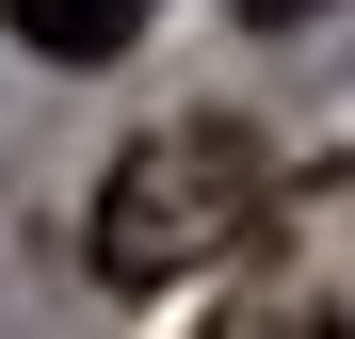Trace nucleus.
I'll list each match as a JSON object with an SVG mask.
<instances>
[{
	"instance_id": "1",
	"label": "nucleus",
	"mask_w": 355,
	"mask_h": 339,
	"mask_svg": "<svg viewBox=\"0 0 355 339\" xmlns=\"http://www.w3.org/2000/svg\"><path fill=\"white\" fill-rule=\"evenodd\" d=\"M259 194H275V162L226 130V113L210 130H146L97 178V275L113 291H178V275H210V259L259 243Z\"/></svg>"
},
{
	"instance_id": "2",
	"label": "nucleus",
	"mask_w": 355,
	"mask_h": 339,
	"mask_svg": "<svg viewBox=\"0 0 355 339\" xmlns=\"http://www.w3.org/2000/svg\"><path fill=\"white\" fill-rule=\"evenodd\" d=\"M243 259H259V291H275L291 339H355V162L259 194V243H243Z\"/></svg>"
},
{
	"instance_id": "3",
	"label": "nucleus",
	"mask_w": 355,
	"mask_h": 339,
	"mask_svg": "<svg viewBox=\"0 0 355 339\" xmlns=\"http://www.w3.org/2000/svg\"><path fill=\"white\" fill-rule=\"evenodd\" d=\"M146 17H162V0H0V33H17L33 65H113Z\"/></svg>"
},
{
	"instance_id": "4",
	"label": "nucleus",
	"mask_w": 355,
	"mask_h": 339,
	"mask_svg": "<svg viewBox=\"0 0 355 339\" xmlns=\"http://www.w3.org/2000/svg\"><path fill=\"white\" fill-rule=\"evenodd\" d=\"M226 17H243V33H291V17H307V0H226Z\"/></svg>"
}]
</instances>
